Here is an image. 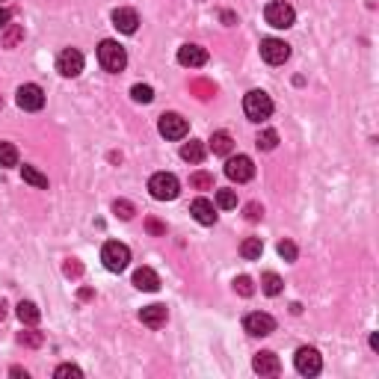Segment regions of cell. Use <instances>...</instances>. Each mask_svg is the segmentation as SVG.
<instances>
[{"instance_id":"1","label":"cell","mask_w":379,"mask_h":379,"mask_svg":"<svg viewBox=\"0 0 379 379\" xmlns=\"http://www.w3.org/2000/svg\"><path fill=\"white\" fill-rule=\"evenodd\" d=\"M98 62L101 69L110 71V74H119L124 66H128V54H124V48L113 39H104L98 45Z\"/></svg>"},{"instance_id":"2","label":"cell","mask_w":379,"mask_h":379,"mask_svg":"<svg viewBox=\"0 0 379 379\" xmlns=\"http://www.w3.org/2000/svg\"><path fill=\"white\" fill-rule=\"evenodd\" d=\"M148 193L157 201H172V199H178L181 184L172 172H157V175H151V181H148Z\"/></svg>"},{"instance_id":"3","label":"cell","mask_w":379,"mask_h":379,"mask_svg":"<svg viewBox=\"0 0 379 379\" xmlns=\"http://www.w3.org/2000/svg\"><path fill=\"white\" fill-rule=\"evenodd\" d=\"M101 261H104V267L110 273H122V270H128V264H131V249L119 243V240H110V243H104V249H101Z\"/></svg>"},{"instance_id":"4","label":"cell","mask_w":379,"mask_h":379,"mask_svg":"<svg viewBox=\"0 0 379 379\" xmlns=\"http://www.w3.org/2000/svg\"><path fill=\"white\" fill-rule=\"evenodd\" d=\"M243 113L252 119V122H264L273 116V98L261 90H252L246 98H243Z\"/></svg>"},{"instance_id":"5","label":"cell","mask_w":379,"mask_h":379,"mask_svg":"<svg viewBox=\"0 0 379 379\" xmlns=\"http://www.w3.org/2000/svg\"><path fill=\"white\" fill-rule=\"evenodd\" d=\"M264 18H267L270 27L287 30V27H294L296 12H294V6H290V3H285V0H273V3H267V9H264Z\"/></svg>"},{"instance_id":"6","label":"cell","mask_w":379,"mask_h":379,"mask_svg":"<svg viewBox=\"0 0 379 379\" xmlns=\"http://www.w3.org/2000/svg\"><path fill=\"white\" fill-rule=\"evenodd\" d=\"M157 131L166 136V140H184L190 134V122L184 116H178V113H163L157 122Z\"/></svg>"},{"instance_id":"7","label":"cell","mask_w":379,"mask_h":379,"mask_svg":"<svg viewBox=\"0 0 379 379\" xmlns=\"http://www.w3.org/2000/svg\"><path fill=\"white\" fill-rule=\"evenodd\" d=\"M294 364H296V371L302 376H317L323 371V359H320V352L314 347H299L296 356H294Z\"/></svg>"},{"instance_id":"8","label":"cell","mask_w":379,"mask_h":379,"mask_svg":"<svg viewBox=\"0 0 379 379\" xmlns=\"http://www.w3.org/2000/svg\"><path fill=\"white\" fill-rule=\"evenodd\" d=\"M225 175L237 184H246L255 178V163H252L246 155H237V157H229L225 160Z\"/></svg>"},{"instance_id":"9","label":"cell","mask_w":379,"mask_h":379,"mask_svg":"<svg viewBox=\"0 0 379 379\" xmlns=\"http://www.w3.org/2000/svg\"><path fill=\"white\" fill-rule=\"evenodd\" d=\"M57 71L62 74V78H78V74L83 71V54L78 48H66L57 57Z\"/></svg>"},{"instance_id":"10","label":"cell","mask_w":379,"mask_h":379,"mask_svg":"<svg viewBox=\"0 0 379 379\" xmlns=\"http://www.w3.org/2000/svg\"><path fill=\"white\" fill-rule=\"evenodd\" d=\"M15 101H18L21 110L36 113V110L45 107V92H42V86H36V83H24L18 90V95H15Z\"/></svg>"},{"instance_id":"11","label":"cell","mask_w":379,"mask_h":379,"mask_svg":"<svg viewBox=\"0 0 379 379\" xmlns=\"http://www.w3.org/2000/svg\"><path fill=\"white\" fill-rule=\"evenodd\" d=\"M243 329L249 335H255V338H264V335H273L276 332V320L270 317V314H264V311H252V314H246Z\"/></svg>"},{"instance_id":"12","label":"cell","mask_w":379,"mask_h":379,"mask_svg":"<svg viewBox=\"0 0 379 379\" xmlns=\"http://www.w3.org/2000/svg\"><path fill=\"white\" fill-rule=\"evenodd\" d=\"M261 57L270 62V66H282L290 57V45L282 39H264L261 42Z\"/></svg>"},{"instance_id":"13","label":"cell","mask_w":379,"mask_h":379,"mask_svg":"<svg viewBox=\"0 0 379 379\" xmlns=\"http://www.w3.org/2000/svg\"><path fill=\"white\" fill-rule=\"evenodd\" d=\"M113 27H116L119 33H124V36H134L136 27H140V15H136L134 9H128V6H119L116 12H113Z\"/></svg>"},{"instance_id":"14","label":"cell","mask_w":379,"mask_h":379,"mask_svg":"<svg viewBox=\"0 0 379 379\" xmlns=\"http://www.w3.org/2000/svg\"><path fill=\"white\" fill-rule=\"evenodd\" d=\"M178 62L184 69H201L208 62V50L201 45H181L178 48Z\"/></svg>"},{"instance_id":"15","label":"cell","mask_w":379,"mask_h":379,"mask_svg":"<svg viewBox=\"0 0 379 379\" xmlns=\"http://www.w3.org/2000/svg\"><path fill=\"white\" fill-rule=\"evenodd\" d=\"M252 368H255V373H261V376H279L282 362H279V356H276V352L264 350V352H258V356L252 359Z\"/></svg>"},{"instance_id":"16","label":"cell","mask_w":379,"mask_h":379,"mask_svg":"<svg viewBox=\"0 0 379 379\" xmlns=\"http://www.w3.org/2000/svg\"><path fill=\"white\" fill-rule=\"evenodd\" d=\"M190 213H193L196 222H201V225L217 222V208H213V201H208V199H196L193 205H190Z\"/></svg>"},{"instance_id":"17","label":"cell","mask_w":379,"mask_h":379,"mask_svg":"<svg viewBox=\"0 0 379 379\" xmlns=\"http://www.w3.org/2000/svg\"><path fill=\"white\" fill-rule=\"evenodd\" d=\"M134 285L136 290H145V294H155V290L160 287V276L151 270V267H140L134 273Z\"/></svg>"},{"instance_id":"18","label":"cell","mask_w":379,"mask_h":379,"mask_svg":"<svg viewBox=\"0 0 379 379\" xmlns=\"http://www.w3.org/2000/svg\"><path fill=\"white\" fill-rule=\"evenodd\" d=\"M166 317H169V311L166 306H145L140 311V320L145 326H151V329H160V326H166Z\"/></svg>"},{"instance_id":"19","label":"cell","mask_w":379,"mask_h":379,"mask_svg":"<svg viewBox=\"0 0 379 379\" xmlns=\"http://www.w3.org/2000/svg\"><path fill=\"white\" fill-rule=\"evenodd\" d=\"M231 148H234V140H231L229 131H217L210 136V151L213 155H231Z\"/></svg>"},{"instance_id":"20","label":"cell","mask_w":379,"mask_h":379,"mask_svg":"<svg viewBox=\"0 0 379 379\" xmlns=\"http://www.w3.org/2000/svg\"><path fill=\"white\" fill-rule=\"evenodd\" d=\"M18 320L24 326H36L42 320V311L36 308V302H18Z\"/></svg>"},{"instance_id":"21","label":"cell","mask_w":379,"mask_h":379,"mask_svg":"<svg viewBox=\"0 0 379 379\" xmlns=\"http://www.w3.org/2000/svg\"><path fill=\"white\" fill-rule=\"evenodd\" d=\"M261 252H264L261 237H246L243 243H240V255H243L246 261H258V258H261Z\"/></svg>"},{"instance_id":"22","label":"cell","mask_w":379,"mask_h":379,"mask_svg":"<svg viewBox=\"0 0 379 379\" xmlns=\"http://www.w3.org/2000/svg\"><path fill=\"white\" fill-rule=\"evenodd\" d=\"M181 157L187 163H201V160H205V145H201L199 140H190V143L181 145Z\"/></svg>"},{"instance_id":"23","label":"cell","mask_w":379,"mask_h":379,"mask_svg":"<svg viewBox=\"0 0 379 379\" xmlns=\"http://www.w3.org/2000/svg\"><path fill=\"white\" fill-rule=\"evenodd\" d=\"M282 287H285L282 276H276V273H264V276H261V290H264L267 296H279Z\"/></svg>"},{"instance_id":"24","label":"cell","mask_w":379,"mask_h":379,"mask_svg":"<svg viewBox=\"0 0 379 379\" xmlns=\"http://www.w3.org/2000/svg\"><path fill=\"white\" fill-rule=\"evenodd\" d=\"M0 166H3V169L18 166V148L12 143H0Z\"/></svg>"},{"instance_id":"25","label":"cell","mask_w":379,"mask_h":379,"mask_svg":"<svg viewBox=\"0 0 379 379\" xmlns=\"http://www.w3.org/2000/svg\"><path fill=\"white\" fill-rule=\"evenodd\" d=\"M0 39H3V48H15L24 39V27H21V24H6Z\"/></svg>"},{"instance_id":"26","label":"cell","mask_w":379,"mask_h":379,"mask_svg":"<svg viewBox=\"0 0 379 379\" xmlns=\"http://www.w3.org/2000/svg\"><path fill=\"white\" fill-rule=\"evenodd\" d=\"M21 175H24V181L27 184L39 187V190H48V175H42L36 166H21Z\"/></svg>"},{"instance_id":"27","label":"cell","mask_w":379,"mask_h":379,"mask_svg":"<svg viewBox=\"0 0 379 379\" xmlns=\"http://www.w3.org/2000/svg\"><path fill=\"white\" fill-rule=\"evenodd\" d=\"M255 145H258L261 151H273L276 145H279V134H276L273 128L261 131V134H258V140H255Z\"/></svg>"},{"instance_id":"28","label":"cell","mask_w":379,"mask_h":379,"mask_svg":"<svg viewBox=\"0 0 379 379\" xmlns=\"http://www.w3.org/2000/svg\"><path fill=\"white\" fill-rule=\"evenodd\" d=\"M131 98L136 101V104H151V101H155V90L145 86V83H136L134 90H131Z\"/></svg>"},{"instance_id":"29","label":"cell","mask_w":379,"mask_h":379,"mask_svg":"<svg viewBox=\"0 0 379 379\" xmlns=\"http://www.w3.org/2000/svg\"><path fill=\"white\" fill-rule=\"evenodd\" d=\"M217 208H222V210L237 208V193L234 190H217Z\"/></svg>"},{"instance_id":"30","label":"cell","mask_w":379,"mask_h":379,"mask_svg":"<svg viewBox=\"0 0 379 379\" xmlns=\"http://www.w3.org/2000/svg\"><path fill=\"white\" fill-rule=\"evenodd\" d=\"M113 213H116L119 220H134V205L131 201H124V199H119V201H113Z\"/></svg>"},{"instance_id":"31","label":"cell","mask_w":379,"mask_h":379,"mask_svg":"<svg viewBox=\"0 0 379 379\" xmlns=\"http://www.w3.org/2000/svg\"><path fill=\"white\" fill-rule=\"evenodd\" d=\"M190 187H196V190H213V175H208V172L190 175Z\"/></svg>"},{"instance_id":"32","label":"cell","mask_w":379,"mask_h":379,"mask_svg":"<svg viewBox=\"0 0 379 379\" xmlns=\"http://www.w3.org/2000/svg\"><path fill=\"white\" fill-rule=\"evenodd\" d=\"M234 290H237L240 296H252V294H255V285H252L249 276H237V279H234Z\"/></svg>"},{"instance_id":"33","label":"cell","mask_w":379,"mask_h":379,"mask_svg":"<svg viewBox=\"0 0 379 379\" xmlns=\"http://www.w3.org/2000/svg\"><path fill=\"white\" fill-rule=\"evenodd\" d=\"M54 376H57V379H69V376H71V379H80L83 371L78 368V364H59V368L54 371Z\"/></svg>"},{"instance_id":"34","label":"cell","mask_w":379,"mask_h":379,"mask_svg":"<svg viewBox=\"0 0 379 379\" xmlns=\"http://www.w3.org/2000/svg\"><path fill=\"white\" fill-rule=\"evenodd\" d=\"M279 255H282L285 261H296V255H299L296 243H290V240H282V243H279Z\"/></svg>"},{"instance_id":"35","label":"cell","mask_w":379,"mask_h":379,"mask_svg":"<svg viewBox=\"0 0 379 379\" xmlns=\"http://www.w3.org/2000/svg\"><path fill=\"white\" fill-rule=\"evenodd\" d=\"M264 217V208L258 205V201H252V205H246V220L249 222H258Z\"/></svg>"},{"instance_id":"36","label":"cell","mask_w":379,"mask_h":379,"mask_svg":"<svg viewBox=\"0 0 379 379\" xmlns=\"http://www.w3.org/2000/svg\"><path fill=\"white\" fill-rule=\"evenodd\" d=\"M21 344H30V347H39L42 344V335L39 332H21Z\"/></svg>"},{"instance_id":"37","label":"cell","mask_w":379,"mask_h":379,"mask_svg":"<svg viewBox=\"0 0 379 379\" xmlns=\"http://www.w3.org/2000/svg\"><path fill=\"white\" fill-rule=\"evenodd\" d=\"M6 24H9V12H6L3 6H0V30H3V27H6Z\"/></svg>"},{"instance_id":"38","label":"cell","mask_w":379,"mask_h":379,"mask_svg":"<svg viewBox=\"0 0 379 379\" xmlns=\"http://www.w3.org/2000/svg\"><path fill=\"white\" fill-rule=\"evenodd\" d=\"M0 107H3V98H0Z\"/></svg>"}]
</instances>
